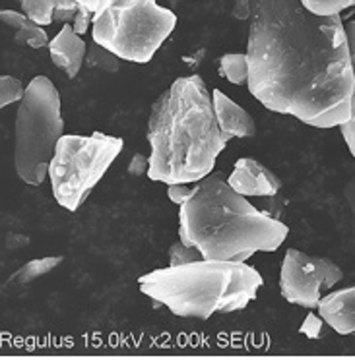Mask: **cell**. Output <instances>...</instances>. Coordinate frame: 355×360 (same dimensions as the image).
<instances>
[{
  "label": "cell",
  "mask_w": 355,
  "mask_h": 360,
  "mask_svg": "<svg viewBox=\"0 0 355 360\" xmlns=\"http://www.w3.org/2000/svg\"><path fill=\"white\" fill-rule=\"evenodd\" d=\"M123 148V138L105 132L64 134L49 165V180L58 205L66 212H78Z\"/></svg>",
  "instance_id": "obj_7"
},
{
  "label": "cell",
  "mask_w": 355,
  "mask_h": 360,
  "mask_svg": "<svg viewBox=\"0 0 355 360\" xmlns=\"http://www.w3.org/2000/svg\"><path fill=\"white\" fill-rule=\"evenodd\" d=\"M220 72L233 86H249V60L247 53H228L221 56Z\"/></svg>",
  "instance_id": "obj_14"
},
{
  "label": "cell",
  "mask_w": 355,
  "mask_h": 360,
  "mask_svg": "<svg viewBox=\"0 0 355 360\" xmlns=\"http://www.w3.org/2000/svg\"><path fill=\"white\" fill-rule=\"evenodd\" d=\"M264 285L262 275L247 262L198 259L167 266L138 277V287L177 318L208 320L213 314L245 310Z\"/></svg>",
  "instance_id": "obj_4"
},
{
  "label": "cell",
  "mask_w": 355,
  "mask_h": 360,
  "mask_svg": "<svg viewBox=\"0 0 355 360\" xmlns=\"http://www.w3.org/2000/svg\"><path fill=\"white\" fill-rule=\"evenodd\" d=\"M303 4L315 14L332 16V14H342L344 10L351 8L355 0H303Z\"/></svg>",
  "instance_id": "obj_21"
},
{
  "label": "cell",
  "mask_w": 355,
  "mask_h": 360,
  "mask_svg": "<svg viewBox=\"0 0 355 360\" xmlns=\"http://www.w3.org/2000/svg\"><path fill=\"white\" fill-rule=\"evenodd\" d=\"M63 264V256H45V258H37L27 262L25 266H22L14 275L10 277V285H27V283L39 279L43 275L51 274L55 267Z\"/></svg>",
  "instance_id": "obj_13"
},
{
  "label": "cell",
  "mask_w": 355,
  "mask_h": 360,
  "mask_svg": "<svg viewBox=\"0 0 355 360\" xmlns=\"http://www.w3.org/2000/svg\"><path fill=\"white\" fill-rule=\"evenodd\" d=\"M212 97L218 124H220L223 136L228 140H233V138H253L254 134H256V124H254L253 117L243 107H239L233 99H229L221 89H213Z\"/></svg>",
  "instance_id": "obj_12"
},
{
  "label": "cell",
  "mask_w": 355,
  "mask_h": 360,
  "mask_svg": "<svg viewBox=\"0 0 355 360\" xmlns=\"http://www.w3.org/2000/svg\"><path fill=\"white\" fill-rule=\"evenodd\" d=\"M316 310L338 335L355 333V287L324 295Z\"/></svg>",
  "instance_id": "obj_11"
},
{
  "label": "cell",
  "mask_w": 355,
  "mask_h": 360,
  "mask_svg": "<svg viewBox=\"0 0 355 360\" xmlns=\"http://www.w3.org/2000/svg\"><path fill=\"white\" fill-rule=\"evenodd\" d=\"M148 179L163 184H197L212 174L228 148L213 97L198 74L177 78L154 101L148 118Z\"/></svg>",
  "instance_id": "obj_2"
},
{
  "label": "cell",
  "mask_w": 355,
  "mask_h": 360,
  "mask_svg": "<svg viewBox=\"0 0 355 360\" xmlns=\"http://www.w3.org/2000/svg\"><path fill=\"white\" fill-rule=\"evenodd\" d=\"M20 6L25 16L43 27L55 22L53 14H55L56 0H20Z\"/></svg>",
  "instance_id": "obj_16"
},
{
  "label": "cell",
  "mask_w": 355,
  "mask_h": 360,
  "mask_svg": "<svg viewBox=\"0 0 355 360\" xmlns=\"http://www.w3.org/2000/svg\"><path fill=\"white\" fill-rule=\"evenodd\" d=\"M229 186L243 196L276 198L282 190V180L268 167L253 157L237 159L233 171L229 174Z\"/></svg>",
  "instance_id": "obj_9"
},
{
  "label": "cell",
  "mask_w": 355,
  "mask_h": 360,
  "mask_svg": "<svg viewBox=\"0 0 355 360\" xmlns=\"http://www.w3.org/2000/svg\"><path fill=\"white\" fill-rule=\"evenodd\" d=\"M63 136L61 94L47 76H35L20 101L14 124V169L22 182L43 184Z\"/></svg>",
  "instance_id": "obj_5"
},
{
  "label": "cell",
  "mask_w": 355,
  "mask_h": 360,
  "mask_svg": "<svg viewBox=\"0 0 355 360\" xmlns=\"http://www.w3.org/2000/svg\"><path fill=\"white\" fill-rule=\"evenodd\" d=\"M192 194V188L190 184H185V182H177V184H167V196L169 200L177 205H182Z\"/></svg>",
  "instance_id": "obj_24"
},
{
  "label": "cell",
  "mask_w": 355,
  "mask_h": 360,
  "mask_svg": "<svg viewBox=\"0 0 355 360\" xmlns=\"http://www.w3.org/2000/svg\"><path fill=\"white\" fill-rule=\"evenodd\" d=\"M78 2L82 8L89 10V12H94L95 14V12H99V10L107 8V6L113 4L115 0H78Z\"/></svg>",
  "instance_id": "obj_29"
},
{
  "label": "cell",
  "mask_w": 355,
  "mask_h": 360,
  "mask_svg": "<svg viewBox=\"0 0 355 360\" xmlns=\"http://www.w3.org/2000/svg\"><path fill=\"white\" fill-rule=\"evenodd\" d=\"M347 39H349V49H351V60H354V72H355V20L347 22L346 24ZM340 132L344 136V140L347 143L349 153L355 157V89H354V99H351V117L347 122L340 126Z\"/></svg>",
  "instance_id": "obj_17"
},
{
  "label": "cell",
  "mask_w": 355,
  "mask_h": 360,
  "mask_svg": "<svg viewBox=\"0 0 355 360\" xmlns=\"http://www.w3.org/2000/svg\"><path fill=\"white\" fill-rule=\"evenodd\" d=\"M14 43L18 45H24V47H32V49H43L47 47L49 37L43 25L35 24V22H27L25 25H22L20 30H16V35H14Z\"/></svg>",
  "instance_id": "obj_18"
},
{
  "label": "cell",
  "mask_w": 355,
  "mask_h": 360,
  "mask_svg": "<svg viewBox=\"0 0 355 360\" xmlns=\"http://www.w3.org/2000/svg\"><path fill=\"white\" fill-rule=\"evenodd\" d=\"M169 266H185V264H190V262H198L202 259V252L198 250L197 246H190V244H185L182 240L171 244L169 248Z\"/></svg>",
  "instance_id": "obj_20"
},
{
  "label": "cell",
  "mask_w": 355,
  "mask_h": 360,
  "mask_svg": "<svg viewBox=\"0 0 355 360\" xmlns=\"http://www.w3.org/2000/svg\"><path fill=\"white\" fill-rule=\"evenodd\" d=\"M253 14V4L251 0H233V8H231V16L235 20H251Z\"/></svg>",
  "instance_id": "obj_28"
},
{
  "label": "cell",
  "mask_w": 355,
  "mask_h": 360,
  "mask_svg": "<svg viewBox=\"0 0 355 360\" xmlns=\"http://www.w3.org/2000/svg\"><path fill=\"white\" fill-rule=\"evenodd\" d=\"M148 171H150V157L142 155V153H136L132 159H130V165H128V174L130 176H148Z\"/></svg>",
  "instance_id": "obj_26"
},
{
  "label": "cell",
  "mask_w": 355,
  "mask_h": 360,
  "mask_svg": "<svg viewBox=\"0 0 355 360\" xmlns=\"http://www.w3.org/2000/svg\"><path fill=\"white\" fill-rule=\"evenodd\" d=\"M323 318H320V314L316 316V314H309L305 321H303V326H301L299 333L303 335H307L309 339H316V337H320L323 333Z\"/></svg>",
  "instance_id": "obj_23"
},
{
  "label": "cell",
  "mask_w": 355,
  "mask_h": 360,
  "mask_svg": "<svg viewBox=\"0 0 355 360\" xmlns=\"http://www.w3.org/2000/svg\"><path fill=\"white\" fill-rule=\"evenodd\" d=\"M86 64L87 68H94V70L101 72H118L120 70V58L115 53H111L109 49H105L99 43H92L87 45V55H86Z\"/></svg>",
  "instance_id": "obj_15"
},
{
  "label": "cell",
  "mask_w": 355,
  "mask_h": 360,
  "mask_svg": "<svg viewBox=\"0 0 355 360\" xmlns=\"http://www.w3.org/2000/svg\"><path fill=\"white\" fill-rule=\"evenodd\" d=\"M177 16L158 0H115L94 14L92 39L128 63H150L173 33Z\"/></svg>",
  "instance_id": "obj_6"
},
{
  "label": "cell",
  "mask_w": 355,
  "mask_h": 360,
  "mask_svg": "<svg viewBox=\"0 0 355 360\" xmlns=\"http://www.w3.org/2000/svg\"><path fill=\"white\" fill-rule=\"evenodd\" d=\"M179 207V238L206 259L247 262L256 252H276L289 235L287 225L231 188L223 172L197 182Z\"/></svg>",
  "instance_id": "obj_3"
},
{
  "label": "cell",
  "mask_w": 355,
  "mask_h": 360,
  "mask_svg": "<svg viewBox=\"0 0 355 360\" xmlns=\"http://www.w3.org/2000/svg\"><path fill=\"white\" fill-rule=\"evenodd\" d=\"M249 91L278 115L313 128H340L351 117L355 72L346 24L303 0H251Z\"/></svg>",
  "instance_id": "obj_1"
},
{
  "label": "cell",
  "mask_w": 355,
  "mask_h": 360,
  "mask_svg": "<svg viewBox=\"0 0 355 360\" xmlns=\"http://www.w3.org/2000/svg\"><path fill=\"white\" fill-rule=\"evenodd\" d=\"M78 10V0H56V8L55 14H53V20H55V22H61V24H72Z\"/></svg>",
  "instance_id": "obj_22"
},
{
  "label": "cell",
  "mask_w": 355,
  "mask_h": 360,
  "mask_svg": "<svg viewBox=\"0 0 355 360\" xmlns=\"http://www.w3.org/2000/svg\"><path fill=\"white\" fill-rule=\"evenodd\" d=\"M344 194H346L347 205H349V210H351V215H354L355 221V180H349V182H347Z\"/></svg>",
  "instance_id": "obj_30"
},
{
  "label": "cell",
  "mask_w": 355,
  "mask_h": 360,
  "mask_svg": "<svg viewBox=\"0 0 355 360\" xmlns=\"http://www.w3.org/2000/svg\"><path fill=\"white\" fill-rule=\"evenodd\" d=\"M89 24H94V12H89V10L80 6V10L76 12V18H74V22H72L74 32L78 33V35H84V33L89 30Z\"/></svg>",
  "instance_id": "obj_27"
},
{
  "label": "cell",
  "mask_w": 355,
  "mask_h": 360,
  "mask_svg": "<svg viewBox=\"0 0 355 360\" xmlns=\"http://www.w3.org/2000/svg\"><path fill=\"white\" fill-rule=\"evenodd\" d=\"M27 87L14 76H2L0 78V107H8L12 103H20L24 99Z\"/></svg>",
  "instance_id": "obj_19"
},
{
  "label": "cell",
  "mask_w": 355,
  "mask_h": 360,
  "mask_svg": "<svg viewBox=\"0 0 355 360\" xmlns=\"http://www.w3.org/2000/svg\"><path fill=\"white\" fill-rule=\"evenodd\" d=\"M49 55L56 68L64 70L68 78L74 79L82 64L86 63L87 43L82 39V35L74 32L72 24H64L63 30L49 43Z\"/></svg>",
  "instance_id": "obj_10"
},
{
  "label": "cell",
  "mask_w": 355,
  "mask_h": 360,
  "mask_svg": "<svg viewBox=\"0 0 355 360\" xmlns=\"http://www.w3.org/2000/svg\"><path fill=\"white\" fill-rule=\"evenodd\" d=\"M0 18H2V24L6 25V27H12L14 32L30 22V18L25 16L24 12H16V10H2Z\"/></svg>",
  "instance_id": "obj_25"
},
{
  "label": "cell",
  "mask_w": 355,
  "mask_h": 360,
  "mask_svg": "<svg viewBox=\"0 0 355 360\" xmlns=\"http://www.w3.org/2000/svg\"><path fill=\"white\" fill-rule=\"evenodd\" d=\"M342 279L344 271L332 259L289 248L282 262L280 290L289 304L315 310L324 290L332 289Z\"/></svg>",
  "instance_id": "obj_8"
}]
</instances>
